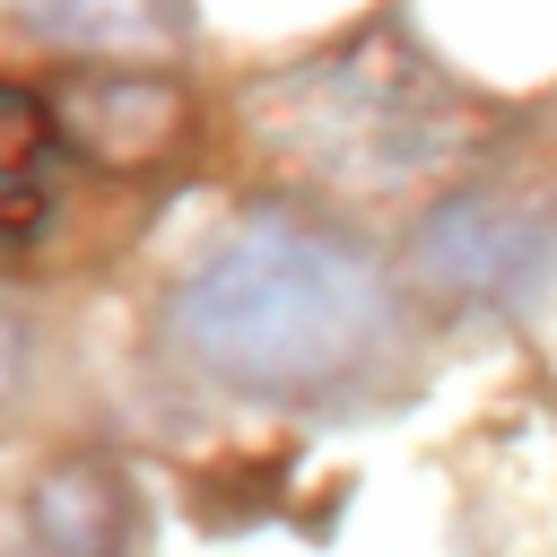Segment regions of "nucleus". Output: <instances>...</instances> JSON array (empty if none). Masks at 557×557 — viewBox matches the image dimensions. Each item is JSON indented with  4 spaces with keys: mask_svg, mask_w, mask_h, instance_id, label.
<instances>
[{
    "mask_svg": "<svg viewBox=\"0 0 557 557\" xmlns=\"http://www.w3.org/2000/svg\"><path fill=\"white\" fill-rule=\"evenodd\" d=\"M165 339L191 374L252 400H322L383 366L400 339V296L383 261L296 209L226 226L174 287Z\"/></svg>",
    "mask_w": 557,
    "mask_h": 557,
    "instance_id": "nucleus-1",
    "label": "nucleus"
},
{
    "mask_svg": "<svg viewBox=\"0 0 557 557\" xmlns=\"http://www.w3.org/2000/svg\"><path fill=\"white\" fill-rule=\"evenodd\" d=\"M418 278L461 305H522L540 278H557V226L522 200H444L418 226Z\"/></svg>",
    "mask_w": 557,
    "mask_h": 557,
    "instance_id": "nucleus-2",
    "label": "nucleus"
},
{
    "mask_svg": "<svg viewBox=\"0 0 557 557\" xmlns=\"http://www.w3.org/2000/svg\"><path fill=\"white\" fill-rule=\"evenodd\" d=\"M52 104H61L70 148H87V157H104V165H148V157H165L174 131H183V96H174L157 70H78Z\"/></svg>",
    "mask_w": 557,
    "mask_h": 557,
    "instance_id": "nucleus-3",
    "label": "nucleus"
},
{
    "mask_svg": "<svg viewBox=\"0 0 557 557\" xmlns=\"http://www.w3.org/2000/svg\"><path fill=\"white\" fill-rule=\"evenodd\" d=\"M70 148L61 131V104L0 78V244H26L44 235L52 218V157Z\"/></svg>",
    "mask_w": 557,
    "mask_h": 557,
    "instance_id": "nucleus-4",
    "label": "nucleus"
},
{
    "mask_svg": "<svg viewBox=\"0 0 557 557\" xmlns=\"http://www.w3.org/2000/svg\"><path fill=\"white\" fill-rule=\"evenodd\" d=\"M122 548H131L122 479L96 461H61L35 487V557H122Z\"/></svg>",
    "mask_w": 557,
    "mask_h": 557,
    "instance_id": "nucleus-5",
    "label": "nucleus"
},
{
    "mask_svg": "<svg viewBox=\"0 0 557 557\" xmlns=\"http://www.w3.org/2000/svg\"><path fill=\"white\" fill-rule=\"evenodd\" d=\"M9 383H17V331L0 322V400H9Z\"/></svg>",
    "mask_w": 557,
    "mask_h": 557,
    "instance_id": "nucleus-6",
    "label": "nucleus"
}]
</instances>
